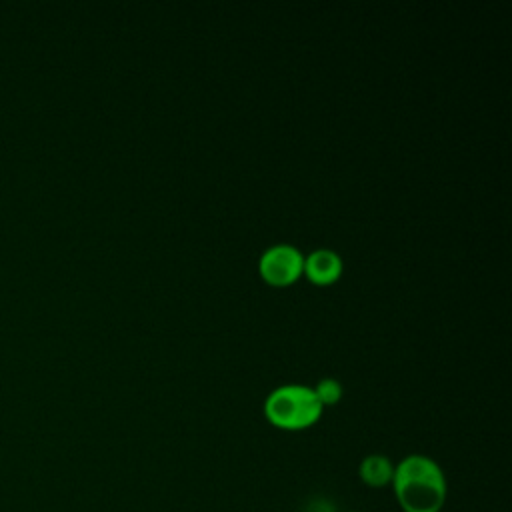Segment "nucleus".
I'll return each mask as SVG.
<instances>
[{
	"label": "nucleus",
	"instance_id": "nucleus-2",
	"mask_svg": "<svg viewBox=\"0 0 512 512\" xmlns=\"http://www.w3.org/2000/svg\"><path fill=\"white\" fill-rule=\"evenodd\" d=\"M322 402L318 400L314 388L302 384H284L274 388L266 402V418L286 430H300L314 424L322 414Z\"/></svg>",
	"mask_w": 512,
	"mask_h": 512
},
{
	"label": "nucleus",
	"instance_id": "nucleus-3",
	"mask_svg": "<svg viewBox=\"0 0 512 512\" xmlns=\"http://www.w3.org/2000/svg\"><path fill=\"white\" fill-rule=\"evenodd\" d=\"M304 268V256L292 244H274L260 256L262 276L276 286L290 284L300 276Z\"/></svg>",
	"mask_w": 512,
	"mask_h": 512
},
{
	"label": "nucleus",
	"instance_id": "nucleus-6",
	"mask_svg": "<svg viewBox=\"0 0 512 512\" xmlns=\"http://www.w3.org/2000/svg\"><path fill=\"white\" fill-rule=\"evenodd\" d=\"M314 392H316L318 400L322 402V406L324 404H334L342 396V384L336 378H322V380H318Z\"/></svg>",
	"mask_w": 512,
	"mask_h": 512
},
{
	"label": "nucleus",
	"instance_id": "nucleus-4",
	"mask_svg": "<svg viewBox=\"0 0 512 512\" xmlns=\"http://www.w3.org/2000/svg\"><path fill=\"white\" fill-rule=\"evenodd\" d=\"M304 270L314 282L326 284V282H332L340 274L342 260L334 250L318 248V250H312L304 258Z\"/></svg>",
	"mask_w": 512,
	"mask_h": 512
},
{
	"label": "nucleus",
	"instance_id": "nucleus-5",
	"mask_svg": "<svg viewBox=\"0 0 512 512\" xmlns=\"http://www.w3.org/2000/svg\"><path fill=\"white\" fill-rule=\"evenodd\" d=\"M394 464L384 454H368L358 466V476L368 488H384L392 482Z\"/></svg>",
	"mask_w": 512,
	"mask_h": 512
},
{
	"label": "nucleus",
	"instance_id": "nucleus-1",
	"mask_svg": "<svg viewBox=\"0 0 512 512\" xmlns=\"http://www.w3.org/2000/svg\"><path fill=\"white\" fill-rule=\"evenodd\" d=\"M392 490L404 512H440L448 498L444 470L426 454H408L392 474Z\"/></svg>",
	"mask_w": 512,
	"mask_h": 512
}]
</instances>
